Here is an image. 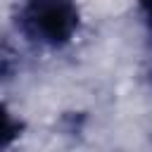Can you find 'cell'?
<instances>
[{
    "label": "cell",
    "mask_w": 152,
    "mask_h": 152,
    "mask_svg": "<svg viewBox=\"0 0 152 152\" xmlns=\"http://www.w3.org/2000/svg\"><path fill=\"white\" fill-rule=\"evenodd\" d=\"M19 28L33 43L64 45L78 28V7L74 0H26L19 12Z\"/></svg>",
    "instance_id": "1"
},
{
    "label": "cell",
    "mask_w": 152,
    "mask_h": 152,
    "mask_svg": "<svg viewBox=\"0 0 152 152\" xmlns=\"http://www.w3.org/2000/svg\"><path fill=\"white\" fill-rule=\"evenodd\" d=\"M142 14L147 21V28L152 31V0H142Z\"/></svg>",
    "instance_id": "2"
}]
</instances>
